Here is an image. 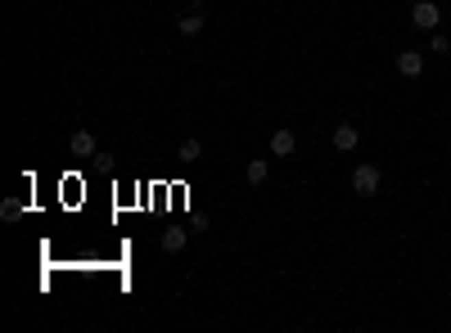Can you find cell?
<instances>
[{
	"instance_id": "4",
	"label": "cell",
	"mask_w": 451,
	"mask_h": 333,
	"mask_svg": "<svg viewBox=\"0 0 451 333\" xmlns=\"http://www.w3.org/2000/svg\"><path fill=\"white\" fill-rule=\"evenodd\" d=\"M356 144H361V131H356L352 122H343V126H334V149H339V153H352Z\"/></svg>"
},
{
	"instance_id": "5",
	"label": "cell",
	"mask_w": 451,
	"mask_h": 333,
	"mask_svg": "<svg viewBox=\"0 0 451 333\" xmlns=\"http://www.w3.org/2000/svg\"><path fill=\"white\" fill-rule=\"evenodd\" d=\"M398 72L402 77H419V72H424V54H419V50H402L398 54Z\"/></svg>"
},
{
	"instance_id": "1",
	"label": "cell",
	"mask_w": 451,
	"mask_h": 333,
	"mask_svg": "<svg viewBox=\"0 0 451 333\" xmlns=\"http://www.w3.org/2000/svg\"><path fill=\"white\" fill-rule=\"evenodd\" d=\"M379 181H384V176H379V167H375V162H361V167L352 172V194L370 198V194H379Z\"/></svg>"
},
{
	"instance_id": "6",
	"label": "cell",
	"mask_w": 451,
	"mask_h": 333,
	"mask_svg": "<svg viewBox=\"0 0 451 333\" xmlns=\"http://www.w3.org/2000/svg\"><path fill=\"white\" fill-rule=\"evenodd\" d=\"M298 149V140H293V131H271V153H276V158H289V153Z\"/></svg>"
},
{
	"instance_id": "7",
	"label": "cell",
	"mask_w": 451,
	"mask_h": 333,
	"mask_svg": "<svg viewBox=\"0 0 451 333\" xmlns=\"http://www.w3.org/2000/svg\"><path fill=\"white\" fill-rule=\"evenodd\" d=\"M68 149H73V158H90V153H95V135H90V131H77Z\"/></svg>"
},
{
	"instance_id": "11",
	"label": "cell",
	"mask_w": 451,
	"mask_h": 333,
	"mask_svg": "<svg viewBox=\"0 0 451 333\" xmlns=\"http://www.w3.org/2000/svg\"><path fill=\"white\" fill-rule=\"evenodd\" d=\"M19 212H23V203H19V198H5V203H0V216H5V221H14Z\"/></svg>"
},
{
	"instance_id": "9",
	"label": "cell",
	"mask_w": 451,
	"mask_h": 333,
	"mask_svg": "<svg viewBox=\"0 0 451 333\" xmlns=\"http://www.w3.org/2000/svg\"><path fill=\"white\" fill-rule=\"evenodd\" d=\"M244 176H248V185H267V162L253 158V162L244 167Z\"/></svg>"
},
{
	"instance_id": "12",
	"label": "cell",
	"mask_w": 451,
	"mask_h": 333,
	"mask_svg": "<svg viewBox=\"0 0 451 333\" xmlns=\"http://www.w3.org/2000/svg\"><path fill=\"white\" fill-rule=\"evenodd\" d=\"M433 50H438V54H447V50H451V41H447L442 32H433Z\"/></svg>"
},
{
	"instance_id": "3",
	"label": "cell",
	"mask_w": 451,
	"mask_h": 333,
	"mask_svg": "<svg viewBox=\"0 0 451 333\" xmlns=\"http://www.w3.org/2000/svg\"><path fill=\"white\" fill-rule=\"evenodd\" d=\"M204 23H208V10H204V5H199V0H194L190 10H185L181 18H176V27H181L185 36H194V32H204Z\"/></svg>"
},
{
	"instance_id": "2",
	"label": "cell",
	"mask_w": 451,
	"mask_h": 333,
	"mask_svg": "<svg viewBox=\"0 0 451 333\" xmlns=\"http://www.w3.org/2000/svg\"><path fill=\"white\" fill-rule=\"evenodd\" d=\"M438 18H442V10L433 5V0H415V5H411V23H415L419 32H433Z\"/></svg>"
},
{
	"instance_id": "10",
	"label": "cell",
	"mask_w": 451,
	"mask_h": 333,
	"mask_svg": "<svg viewBox=\"0 0 451 333\" xmlns=\"http://www.w3.org/2000/svg\"><path fill=\"white\" fill-rule=\"evenodd\" d=\"M199 158H204V144H199V140H185L181 144V162H199Z\"/></svg>"
},
{
	"instance_id": "8",
	"label": "cell",
	"mask_w": 451,
	"mask_h": 333,
	"mask_svg": "<svg viewBox=\"0 0 451 333\" xmlns=\"http://www.w3.org/2000/svg\"><path fill=\"white\" fill-rule=\"evenodd\" d=\"M185 239H190V235H185V230H162V252H181V248H185Z\"/></svg>"
}]
</instances>
